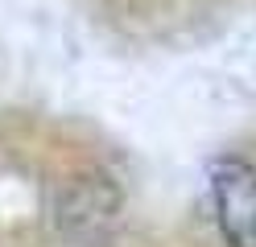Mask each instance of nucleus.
I'll list each match as a JSON object with an SVG mask.
<instances>
[{"label": "nucleus", "mask_w": 256, "mask_h": 247, "mask_svg": "<svg viewBox=\"0 0 256 247\" xmlns=\"http://www.w3.org/2000/svg\"><path fill=\"white\" fill-rule=\"evenodd\" d=\"M124 214V190L108 169L66 177L50 202V227L62 247H108Z\"/></svg>", "instance_id": "obj_1"}, {"label": "nucleus", "mask_w": 256, "mask_h": 247, "mask_svg": "<svg viewBox=\"0 0 256 247\" xmlns=\"http://www.w3.org/2000/svg\"><path fill=\"white\" fill-rule=\"evenodd\" d=\"M215 227L228 247H256V165L244 157H219L206 169Z\"/></svg>", "instance_id": "obj_2"}]
</instances>
